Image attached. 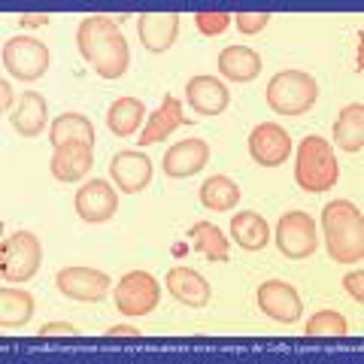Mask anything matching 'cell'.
<instances>
[{"label":"cell","mask_w":364,"mask_h":364,"mask_svg":"<svg viewBox=\"0 0 364 364\" xmlns=\"http://www.w3.org/2000/svg\"><path fill=\"white\" fill-rule=\"evenodd\" d=\"M55 282H58L61 294H67L70 301H82V304L104 301L109 294V277L95 267H64L58 270Z\"/></svg>","instance_id":"9"},{"label":"cell","mask_w":364,"mask_h":364,"mask_svg":"<svg viewBox=\"0 0 364 364\" xmlns=\"http://www.w3.org/2000/svg\"><path fill=\"white\" fill-rule=\"evenodd\" d=\"M4 67L21 82H33L49 70V46L37 37H13L4 46Z\"/></svg>","instance_id":"6"},{"label":"cell","mask_w":364,"mask_h":364,"mask_svg":"<svg viewBox=\"0 0 364 364\" xmlns=\"http://www.w3.org/2000/svg\"><path fill=\"white\" fill-rule=\"evenodd\" d=\"M179 13H143L136 18V33L149 52H167L179 37Z\"/></svg>","instance_id":"16"},{"label":"cell","mask_w":364,"mask_h":364,"mask_svg":"<svg viewBox=\"0 0 364 364\" xmlns=\"http://www.w3.org/2000/svg\"><path fill=\"white\" fill-rule=\"evenodd\" d=\"M337 158L325 136H304L298 146V158H294V182L304 191L322 195L337 182Z\"/></svg>","instance_id":"3"},{"label":"cell","mask_w":364,"mask_h":364,"mask_svg":"<svg viewBox=\"0 0 364 364\" xmlns=\"http://www.w3.org/2000/svg\"><path fill=\"white\" fill-rule=\"evenodd\" d=\"M237 200H240V186L231 176L219 173V176H210L200 186V203L215 213H228L231 207H237Z\"/></svg>","instance_id":"26"},{"label":"cell","mask_w":364,"mask_h":364,"mask_svg":"<svg viewBox=\"0 0 364 364\" xmlns=\"http://www.w3.org/2000/svg\"><path fill=\"white\" fill-rule=\"evenodd\" d=\"M95 167V152L91 143H64L55 146L52 155V176L58 182H79Z\"/></svg>","instance_id":"17"},{"label":"cell","mask_w":364,"mask_h":364,"mask_svg":"<svg viewBox=\"0 0 364 364\" xmlns=\"http://www.w3.org/2000/svg\"><path fill=\"white\" fill-rule=\"evenodd\" d=\"M33 316V298L21 289H4L0 291V325L4 328H21Z\"/></svg>","instance_id":"28"},{"label":"cell","mask_w":364,"mask_h":364,"mask_svg":"<svg viewBox=\"0 0 364 364\" xmlns=\"http://www.w3.org/2000/svg\"><path fill=\"white\" fill-rule=\"evenodd\" d=\"M52 146H64V143H91L95 146V124L79 112H64L52 122V134H49Z\"/></svg>","instance_id":"24"},{"label":"cell","mask_w":364,"mask_h":364,"mask_svg":"<svg viewBox=\"0 0 364 364\" xmlns=\"http://www.w3.org/2000/svg\"><path fill=\"white\" fill-rule=\"evenodd\" d=\"M18 25L21 28H43V25H49V16H46V13H21Z\"/></svg>","instance_id":"34"},{"label":"cell","mask_w":364,"mask_h":364,"mask_svg":"<svg viewBox=\"0 0 364 364\" xmlns=\"http://www.w3.org/2000/svg\"><path fill=\"white\" fill-rule=\"evenodd\" d=\"M231 237H234L237 246L246 249V252H258V249H264L270 243V228L258 213L246 210V213H237L231 219Z\"/></svg>","instance_id":"22"},{"label":"cell","mask_w":364,"mask_h":364,"mask_svg":"<svg viewBox=\"0 0 364 364\" xmlns=\"http://www.w3.org/2000/svg\"><path fill=\"white\" fill-rule=\"evenodd\" d=\"M234 21L240 28V33H258L270 25V13H237Z\"/></svg>","instance_id":"31"},{"label":"cell","mask_w":364,"mask_h":364,"mask_svg":"<svg viewBox=\"0 0 364 364\" xmlns=\"http://www.w3.org/2000/svg\"><path fill=\"white\" fill-rule=\"evenodd\" d=\"M40 264H43V246H40V237L33 231H16L4 240V249H0V270H4V279L28 282V279L37 277Z\"/></svg>","instance_id":"5"},{"label":"cell","mask_w":364,"mask_h":364,"mask_svg":"<svg viewBox=\"0 0 364 364\" xmlns=\"http://www.w3.org/2000/svg\"><path fill=\"white\" fill-rule=\"evenodd\" d=\"M219 70L231 82H252L261 73V55L249 46H228L219 55Z\"/></svg>","instance_id":"21"},{"label":"cell","mask_w":364,"mask_h":364,"mask_svg":"<svg viewBox=\"0 0 364 364\" xmlns=\"http://www.w3.org/2000/svg\"><path fill=\"white\" fill-rule=\"evenodd\" d=\"M0 91H4V112H9V107H13V85L0 82Z\"/></svg>","instance_id":"36"},{"label":"cell","mask_w":364,"mask_h":364,"mask_svg":"<svg viewBox=\"0 0 364 364\" xmlns=\"http://www.w3.org/2000/svg\"><path fill=\"white\" fill-rule=\"evenodd\" d=\"M316 231H318V228H316L310 213H301V210L286 213L279 219V225H277V246H279V252L286 258H291V261L310 258L316 252V246H318V234Z\"/></svg>","instance_id":"8"},{"label":"cell","mask_w":364,"mask_h":364,"mask_svg":"<svg viewBox=\"0 0 364 364\" xmlns=\"http://www.w3.org/2000/svg\"><path fill=\"white\" fill-rule=\"evenodd\" d=\"M249 155L261 167H279L291 155V136L277 122H261L249 134Z\"/></svg>","instance_id":"10"},{"label":"cell","mask_w":364,"mask_h":364,"mask_svg":"<svg viewBox=\"0 0 364 364\" xmlns=\"http://www.w3.org/2000/svg\"><path fill=\"white\" fill-rule=\"evenodd\" d=\"M76 46L79 55L95 67L97 76L119 79L128 73L131 52H128V40L119 31V21L107 16H88L76 31Z\"/></svg>","instance_id":"1"},{"label":"cell","mask_w":364,"mask_h":364,"mask_svg":"<svg viewBox=\"0 0 364 364\" xmlns=\"http://www.w3.org/2000/svg\"><path fill=\"white\" fill-rule=\"evenodd\" d=\"M143 100L136 97H119L107 112V128L116 136H134L143 122Z\"/></svg>","instance_id":"25"},{"label":"cell","mask_w":364,"mask_h":364,"mask_svg":"<svg viewBox=\"0 0 364 364\" xmlns=\"http://www.w3.org/2000/svg\"><path fill=\"white\" fill-rule=\"evenodd\" d=\"M107 337H140V328L116 325V328H107Z\"/></svg>","instance_id":"35"},{"label":"cell","mask_w":364,"mask_h":364,"mask_svg":"<svg viewBox=\"0 0 364 364\" xmlns=\"http://www.w3.org/2000/svg\"><path fill=\"white\" fill-rule=\"evenodd\" d=\"M343 286H346V291H349L355 301H364V273H361V270L346 273V277H343Z\"/></svg>","instance_id":"32"},{"label":"cell","mask_w":364,"mask_h":364,"mask_svg":"<svg viewBox=\"0 0 364 364\" xmlns=\"http://www.w3.org/2000/svg\"><path fill=\"white\" fill-rule=\"evenodd\" d=\"M116 210H119V195L107 179H91L76 191V213L82 222H91V225L109 222Z\"/></svg>","instance_id":"12"},{"label":"cell","mask_w":364,"mask_h":364,"mask_svg":"<svg viewBox=\"0 0 364 364\" xmlns=\"http://www.w3.org/2000/svg\"><path fill=\"white\" fill-rule=\"evenodd\" d=\"M346 331H349V325L337 310H318L304 328L306 337H343Z\"/></svg>","instance_id":"29"},{"label":"cell","mask_w":364,"mask_h":364,"mask_svg":"<svg viewBox=\"0 0 364 364\" xmlns=\"http://www.w3.org/2000/svg\"><path fill=\"white\" fill-rule=\"evenodd\" d=\"M258 306L261 313L277 318V322H286V325H294L304 313V304H301V294L294 286L282 279H267L258 286Z\"/></svg>","instance_id":"11"},{"label":"cell","mask_w":364,"mask_h":364,"mask_svg":"<svg viewBox=\"0 0 364 364\" xmlns=\"http://www.w3.org/2000/svg\"><path fill=\"white\" fill-rule=\"evenodd\" d=\"M73 331H76V328L67 325V322H49V325L40 328V337H70Z\"/></svg>","instance_id":"33"},{"label":"cell","mask_w":364,"mask_h":364,"mask_svg":"<svg viewBox=\"0 0 364 364\" xmlns=\"http://www.w3.org/2000/svg\"><path fill=\"white\" fill-rule=\"evenodd\" d=\"M179 124H191V122L182 116L179 97L167 95V97H164V104L152 112V119H149V122H146V128H143V134H140V146H152V143L167 140V136L173 134Z\"/></svg>","instance_id":"19"},{"label":"cell","mask_w":364,"mask_h":364,"mask_svg":"<svg viewBox=\"0 0 364 364\" xmlns=\"http://www.w3.org/2000/svg\"><path fill=\"white\" fill-rule=\"evenodd\" d=\"M334 143L343 152H361L364 146V107L349 104L340 109V116L334 122Z\"/></svg>","instance_id":"23"},{"label":"cell","mask_w":364,"mask_h":364,"mask_svg":"<svg viewBox=\"0 0 364 364\" xmlns=\"http://www.w3.org/2000/svg\"><path fill=\"white\" fill-rule=\"evenodd\" d=\"M186 100L200 116H219V112H225L228 104H231V91L215 76H191L186 85Z\"/></svg>","instance_id":"15"},{"label":"cell","mask_w":364,"mask_h":364,"mask_svg":"<svg viewBox=\"0 0 364 364\" xmlns=\"http://www.w3.org/2000/svg\"><path fill=\"white\" fill-rule=\"evenodd\" d=\"M322 231L328 255L340 264H358L364 258V219L352 200H331L322 210Z\"/></svg>","instance_id":"2"},{"label":"cell","mask_w":364,"mask_h":364,"mask_svg":"<svg viewBox=\"0 0 364 364\" xmlns=\"http://www.w3.org/2000/svg\"><path fill=\"white\" fill-rule=\"evenodd\" d=\"M316 97H318L316 79L304 70H282L267 85V107L279 112V116H304L306 109H313Z\"/></svg>","instance_id":"4"},{"label":"cell","mask_w":364,"mask_h":364,"mask_svg":"<svg viewBox=\"0 0 364 364\" xmlns=\"http://www.w3.org/2000/svg\"><path fill=\"white\" fill-rule=\"evenodd\" d=\"M167 289L179 304H186V306H207L210 294H213L210 282L191 267H173L167 273Z\"/></svg>","instance_id":"18"},{"label":"cell","mask_w":364,"mask_h":364,"mask_svg":"<svg viewBox=\"0 0 364 364\" xmlns=\"http://www.w3.org/2000/svg\"><path fill=\"white\" fill-rule=\"evenodd\" d=\"M207 161H210V146L198 140V136H191V140L170 146L161 167L170 179H188V176L200 173V170L207 167Z\"/></svg>","instance_id":"14"},{"label":"cell","mask_w":364,"mask_h":364,"mask_svg":"<svg viewBox=\"0 0 364 364\" xmlns=\"http://www.w3.org/2000/svg\"><path fill=\"white\" fill-rule=\"evenodd\" d=\"M161 304V289L158 279L146 270L124 273L116 286V306L124 316H149Z\"/></svg>","instance_id":"7"},{"label":"cell","mask_w":364,"mask_h":364,"mask_svg":"<svg viewBox=\"0 0 364 364\" xmlns=\"http://www.w3.org/2000/svg\"><path fill=\"white\" fill-rule=\"evenodd\" d=\"M109 176L124 195H140L152 182V161L143 152L124 149L109 161Z\"/></svg>","instance_id":"13"},{"label":"cell","mask_w":364,"mask_h":364,"mask_svg":"<svg viewBox=\"0 0 364 364\" xmlns=\"http://www.w3.org/2000/svg\"><path fill=\"white\" fill-rule=\"evenodd\" d=\"M191 249L207 261H228V237L222 228H215L210 222H198L191 228Z\"/></svg>","instance_id":"27"},{"label":"cell","mask_w":364,"mask_h":364,"mask_svg":"<svg viewBox=\"0 0 364 364\" xmlns=\"http://www.w3.org/2000/svg\"><path fill=\"white\" fill-rule=\"evenodd\" d=\"M195 25H198L200 33L215 37V33H222L228 25H231V16H228V13H198L195 16Z\"/></svg>","instance_id":"30"},{"label":"cell","mask_w":364,"mask_h":364,"mask_svg":"<svg viewBox=\"0 0 364 364\" xmlns=\"http://www.w3.org/2000/svg\"><path fill=\"white\" fill-rule=\"evenodd\" d=\"M13 128L21 136H37L43 134L46 122H49V107H46V97L40 91H25L18 97V107L13 109Z\"/></svg>","instance_id":"20"}]
</instances>
